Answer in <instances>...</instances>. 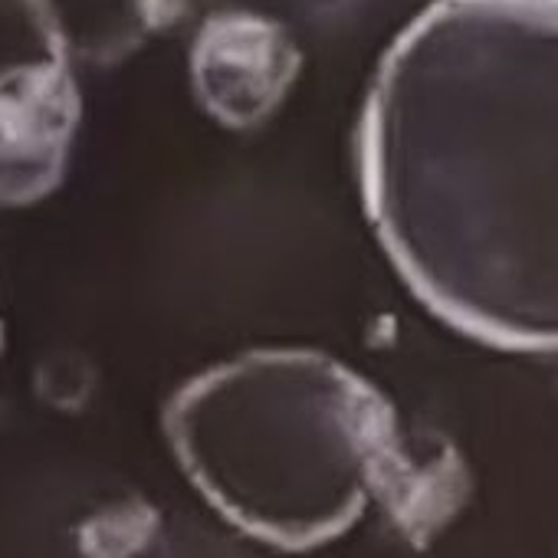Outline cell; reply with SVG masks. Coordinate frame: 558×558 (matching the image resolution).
<instances>
[{
    "instance_id": "3957f363",
    "label": "cell",
    "mask_w": 558,
    "mask_h": 558,
    "mask_svg": "<svg viewBox=\"0 0 558 558\" xmlns=\"http://www.w3.org/2000/svg\"><path fill=\"white\" fill-rule=\"evenodd\" d=\"M80 125V89L63 60L0 70V204L50 194Z\"/></svg>"
},
{
    "instance_id": "277c9868",
    "label": "cell",
    "mask_w": 558,
    "mask_h": 558,
    "mask_svg": "<svg viewBox=\"0 0 558 558\" xmlns=\"http://www.w3.org/2000/svg\"><path fill=\"white\" fill-rule=\"evenodd\" d=\"M300 50L287 27L256 14L210 17L191 57L201 106L227 129L259 125L290 93Z\"/></svg>"
},
{
    "instance_id": "6da1fadb",
    "label": "cell",
    "mask_w": 558,
    "mask_h": 558,
    "mask_svg": "<svg viewBox=\"0 0 558 558\" xmlns=\"http://www.w3.org/2000/svg\"><path fill=\"white\" fill-rule=\"evenodd\" d=\"M408 287L502 349L558 352V0H437L385 53L359 132Z\"/></svg>"
},
{
    "instance_id": "7a4b0ae2",
    "label": "cell",
    "mask_w": 558,
    "mask_h": 558,
    "mask_svg": "<svg viewBox=\"0 0 558 558\" xmlns=\"http://www.w3.org/2000/svg\"><path fill=\"white\" fill-rule=\"evenodd\" d=\"M165 430L197 493L283 551L339 538L411 460L391 404L306 349L250 352L197 375L171 398Z\"/></svg>"
}]
</instances>
